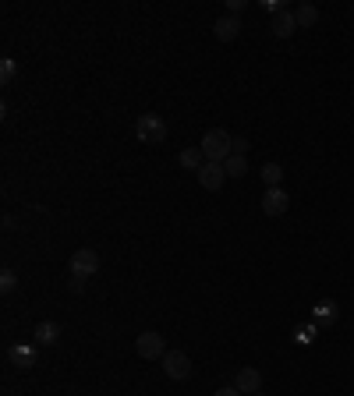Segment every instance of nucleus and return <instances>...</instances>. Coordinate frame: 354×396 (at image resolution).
I'll return each instance as SVG.
<instances>
[{"label":"nucleus","mask_w":354,"mask_h":396,"mask_svg":"<svg viewBox=\"0 0 354 396\" xmlns=\"http://www.w3.org/2000/svg\"><path fill=\"white\" fill-rule=\"evenodd\" d=\"M234 386L245 396H256L263 390V372H259V368H241V372L234 375Z\"/></svg>","instance_id":"9"},{"label":"nucleus","mask_w":354,"mask_h":396,"mask_svg":"<svg viewBox=\"0 0 354 396\" xmlns=\"http://www.w3.org/2000/svg\"><path fill=\"white\" fill-rule=\"evenodd\" d=\"M7 358H11V365H14V368H21V372H25V368H32V365H36V358H39V354H36V347L18 343V347H11V350H7Z\"/></svg>","instance_id":"10"},{"label":"nucleus","mask_w":354,"mask_h":396,"mask_svg":"<svg viewBox=\"0 0 354 396\" xmlns=\"http://www.w3.org/2000/svg\"><path fill=\"white\" fill-rule=\"evenodd\" d=\"M287 205H290V198H287L283 188H266V195H263V212L266 216H283Z\"/></svg>","instance_id":"8"},{"label":"nucleus","mask_w":354,"mask_h":396,"mask_svg":"<svg viewBox=\"0 0 354 396\" xmlns=\"http://www.w3.org/2000/svg\"><path fill=\"white\" fill-rule=\"evenodd\" d=\"M0 291H4V294H14V291H18V276H14V269H4V273H0Z\"/></svg>","instance_id":"20"},{"label":"nucleus","mask_w":354,"mask_h":396,"mask_svg":"<svg viewBox=\"0 0 354 396\" xmlns=\"http://www.w3.org/2000/svg\"><path fill=\"white\" fill-rule=\"evenodd\" d=\"M135 354H138L142 361H156V358H163V354H167V350H163V336L153 333V329L138 333V336H135Z\"/></svg>","instance_id":"3"},{"label":"nucleus","mask_w":354,"mask_h":396,"mask_svg":"<svg viewBox=\"0 0 354 396\" xmlns=\"http://www.w3.org/2000/svg\"><path fill=\"white\" fill-rule=\"evenodd\" d=\"M259 174H263L266 188H280V181H283V167H280V163H266Z\"/></svg>","instance_id":"16"},{"label":"nucleus","mask_w":354,"mask_h":396,"mask_svg":"<svg viewBox=\"0 0 354 396\" xmlns=\"http://www.w3.org/2000/svg\"><path fill=\"white\" fill-rule=\"evenodd\" d=\"M213 32H216L220 43H234V39L241 36V18H238V14H223V18H216Z\"/></svg>","instance_id":"7"},{"label":"nucleus","mask_w":354,"mask_h":396,"mask_svg":"<svg viewBox=\"0 0 354 396\" xmlns=\"http://www.w3.org/2000/svg\"><path fill=\"white\" fill-rule=\"evenodd\" d=\"M195 177H198V184H202L206 192H220V188L227 184V170H223V163H209V160L202 163V170H198Z\"/></svg>","instance_id":"5"},{"label":"nucleus","mask_w":354,"mask_h":396,"mask_svg":"<svg viewBox=\"0 0 354 396\" xmlns=\"http://www.w3.org/2000/svg\"><path fill=\"white\" fill-rule=\"evenodd\" d=\"M135 135H138V142H146V145H160V142H167V124H163V117H156V113H142V117L135 120Z\"/></svg>","instance_id":"2"},{"label":"nucleus","mask_w":354,"mask_h":396,"mask_svg":"<svg viewBox=\"0 0 354 396\" xmlns=\"http://www.w3.org/2000/svg\"><path fill=\"white\" fill-rule=\"evenodd\" d=\"M256 396H263V393H256Z\"/></svg>","instance_id":"25"},{"label":"nucleus","mask_w":354,"mask_h":396,"mask_svg":"<svg viewBox=\"0 0 354 396\" xmlns=\"http://www.w3.org/2000/svg\"><path fill=\"white\" fill-rule=\"evenodd\" d=\"M177 163H181L184 170H195V174H198V170H202V163H206V152H202V149H191V145H188V149H181Z\"/></svg>","instance_id":"13"},{"label":"nucleus","mask_w":354,"mask_h":396,"mask_svg":"<svg viewBox=\"0 0 354 396\" xmlns=\"http://www.w3.org/2000/svg\"><path fill=\"white\" fill-rule=\"evenodd\" d=\"M337 315H340L337 301H319V304L312 308V322H315V325H333Z\"/></svg>","instance_id":"12"},{"label":"nucleus","mask_w":354,"mask_h":396,"mask_svg":"<svg viewBox=\"0 0 354 396\" xmlns=\"http://www.w3.org/2000/svg\"><path fill=\"white\" fill-rule=\"evenodd\" d=\"M198 149L206 152L209 163H227V160L234 156V135H227L223 127H209V131L202 135V145H198Z\"/></svg>","instance_id":"1"},{"label":"nucleus","mask_w":354,"mask_h":396,"mask_svg":"<svg viewBox=\"0 0 354 396\" xmlns=\"http://www.w3.org/2000/svg\"><path fill=\"white\" fill-rule=\"evenodd\" d=\"M294 32H298V18H294V11H283V14L273 18V36H276V39H290Z\"/></svg>","instance_id":"11"},{"label":"nucleus","mask_w":354,"mask_h":396,"mask_svg":"<svg viewBox=\"0 0 354 396\" xmlns=\"http://www.w3.org/2000/svg\"><path fill=\"white\" fill-rule=\"evenodd\" d=\"M248 0H227V14H241Z\"/></svg>","instance_id":"23"},{"label":"nucleus","mask_w":354,"mask_h":396,"mask_svg":"<svg viewBox=\"0 0 354 396\" xmlns=\"http://www.w3.org/2000/svg\"><path fill=\"white\" fill-rule=\"evenodd\" d=\"M234 156H248V138L245 135H234Z\"/></svg>","instance_id":"21"},{"label":"nucleus","mask_w":354,"mask_h":396,"mask_svg":"<svg viewBox=\"0 0 354 396\" xmlns=\"http://www.w3.org/2000/svg\"><path fill=\"white\" fill-rule=\"evenodd\" d=\"M163 375L174 379V382L188 379V375H191V358H188L184 350H167V354H163Z\"/></svg>","instance_id":"4"},{"label":"nucleus","mask_w":354,"mask_h":396,"mask_svg":"<svg viewBox=\"0 0 354 396\" xmlns=\"http://www.w3.org/2000/svg\"><path fill=\"white\" fill-rule=\"evenodd\" d=\"M294 18H298V28H312V25L319 21V7H315V4H298Z\"/></svg>","instance_id":"15"},{"label":"nucleus","mask_w":354,"mask_h":396,"mask_svg":"<svg viewBox=\"0 0 354 396\" xmlns=\"http://www.w3.org/2000/svg\"><path fill=\"white\" fill-rule=\"evenodd\" d=\"M223 170H227V177H245L248 174V156H231L223 163Z\"/></svg>","instance_id":"17"},{"label":"nucleus","mask_w":354,"mask_h":396,"mask_svg":"<svg viewBox=\"0 0 354 396\" xmlns=\"http://www.w3.org/2000/svg\"><path fill=\"white\" fill-rule=\"evenodd\" d=\"M315 333H319V325H315V322H308V325H298V329H294V343L308 347V343H315Z\"/></svg>","instance_id":"18"},{"label":"nucleus","mask_w":354,"mask_h":396,"mask_svg":"<svg viewBox=\"0 0 354 396\" xmlns=\"http://www.w3.org/2000/svg\"><path fill=\"white\" fill-rule=\"evenodd\" d=\"M68 291H71V294H82V291H86V276H75V273H71V280H68Z\"/></svg>","instance_id":"22"},{"label":"nucleus","mask_w":354,"mask_h":396,"mask_svg":"<svg viewBox=\"0 0 354 396\" xmlns=\"http://www.w3.org/2000/svg\"><path fill=\"white\" fill-rule=\"evenodd\" d=\"M213 396H245V393H241L238 386H220V390H216Z\"/></svg>","instance_id":"24"},{"label":"nucleus","mask_w":354,"mask_h":396,"mask_svg":"<svg viewBox=\"0 0 354 396\" xmlns=\"http://www.w3.org/2000/svg\"><path fill=\"white\" fill-rule=\"evenodd\" d=\"M36 340H39L43 347H54V343L61 340V325H57V322H39V325H36Z\"/></svg>","instance_id":"14"},{"label":"nucleus","mask_w":354,"mask_h":396,"mask_svg":"<svg viewBox=\"0 0 354 396\" xmlns=\"http://www.w3.org/2000/svg\"><path fill=\"white\" fill-rule=\"evenodd\" d=\"M14 78H18V64H14L11 57H4V61H0V82H4V85H11Z\"/></svg>","instance_id":"19"},{"label":"nucleus","mask_w":354,"mask_h":396,"mask_svg":"<svg viewBox=\"0 0 354 396\" xmlns=\"http://www.w3.org/2000/svg\"><path fill=\"white\" fill-rule=\"evenodd\" d=\"M71 273L75 276H96L99 273V255L92 251V248H79L75 255H71Z\"/></svg>","instance_id":"6"}]
</instances>
